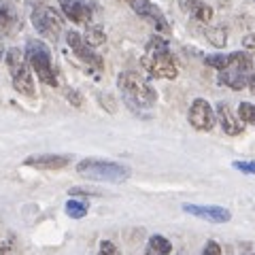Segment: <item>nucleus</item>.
<instances>
[{
  "mask_svg": "<svg viewBox=\"0 0 255 255\" xmlns=\"http://www.w3.org/2000/svg\"><path fill=\"white\" fill-rule=\"evenodd\" d=\"M70 196H100L98 189H92V187H73L68 191Z\"/></svg>",
  "mask_w": 255,
  "mask_h": 255,
  "instance_id": "bb28decb",
  "label": "nucleus"
},
{
  "mask_svg": "<svg viewBox=\"0 0 255 255\" xmlns=\"http://www.w3.org/2000/svg\"><path fill=\"white\" fill-rule=\"evenodd\" d=\"M117 85L122 94L126 96V102L130 107H142V109H149L155 105L157 100V94L155 90L149 85V81H145L138 73L134 70H126L117 77Z\"/></svg>",
  "mask_w": 255,
  "mask_h": 255,
  "instance_id": "f03ea898",
  "label": "nucleus"
},
{
  "mask_svg": "<svg viewBox=\"0 0 255 255\" xmlns=\"http://www.w3.org/2000/svg\"><path fill=\"white\" fill-rule=\"evenodd\" d=\"M2 58H6V53H4V47L0 45V62H2Z\"/></svg>",
  "mask_w": 255,
  "mask_h": 255,
  "instance_id": "473e14b6",
  "label": "nucleus"
},
{
  "mask_svg": "<svg viewBox=\"0 0 255 255\" xmlns=\"http://www.w3.org/2000/svg\"><path fill=\"white\" fill-rule=\"evenodd\" d=\"M85 41H87V45H92V47H100V45H105L107 34H105V30H102L100 26H92V28H87V32H85Z\"/></svg>",
  "mask_w": 255,
  "mask_h": 255,
  "instance_id": "6ab92c4d",
  "label": "nucleus"
},
{
  "mask_svg": "<svg viewBox=\"0 0 255 255\" xmlns=\"http://www.w3.org/2000/svg\"><path fill=\"white\" fill-rule=\"evenodd\" d=\"M66 41L70 45V49H73V53L81 62H85L87 66H94V68H102V66H105V64H102V58L94 51L92 45H87V41H85L81 34H79V32H68Z\"/></svg>",
  "mask_w": 255,
  "mask_h": 255,
  "instance_id": "6e6552de",
  "label": "nucleus"
},
{
  "mask_svg": "<svg viewBox=\"0 0 255 255\" xmlns=\"http://www.w3.org/2000/svg\"><path fill=\"white\" fill-rule=\"evenodd\" d=\"M32 23L34 28L38 30V34H43L45 38H51V41H58L62 30H64V23H62V17L55 13L51 6H36L32 11Z\"/></svg>",
  "mask_w": 255,
  "mask_h": 255,
  "instance_id": "423d86ee",
  "label": "nucleus"
},
{
  "mask_svg": "<svg viewBox=\"0 0 255 255\" xmlns=\"http://www.w3.org/2000/svg\"><path fill=\"white\" fill-rule=\"evenodd\" d=\"M247 87H249V90H251V94L255 96V70H253V73L249 75V83H247Z\"/></svg>",
  "mask_w": 255,
  "mask_h": 255,
  "instance_id": "2f4dec72",
  "label": "nucleus"
},
{
  "mask_svg": "<svg viewBox=\"0 0 255 255\" xmlns=\"http://www.w3.org/2000/svg\"><path fill=\"white\" fill-rule=\"evenodd\" d=\"M221 83L228 85L230 90H236V92L238 90H245L247 83H249V73L228 66L226 70H221Z\"/></svg>",
  "mask_w": 255,
  "mask_h": 255,
  "instance_id": "2eb2a0df",
  "label": "nucleus"
},
{
  "mask_svg": "<svg viewBox=\"0 0 255 255\" xmlns=\"http://www.w3.org/2000/svg\"><path fill=\"white\" fill-rule=\"evenodd\" d=\"M68 100L73 102L75 107H81V96H79L75 90H70V92H68Z\"/></svg>",
  "mask_w": 255,
  "mask_h": 255,
  "instance_id": "7c9ffc66",
  "label": "nucleus"
},
{
  "mask_svg": "<svg viewBox=\"0 0 255 255\" xmlns=\"http://www.w3.org/2000/svg\"><path fill=\"white\" fill-rule=\"evenodd\" d=\"M232 166H234L236 170H241V172L255 174V159H251V162H234Z\"/></svg>",
  "mask_w": 255,
  "mask_h": 255,
  "instance_id": "393cba45",
  "label": "nucleus"
},
{
  "mask_svg": "<svg viewBox=\"0 0 255 255\" xmlns=\"http://www.w3.org/2000/svg\"><path fill=\"white\" fill-rule=\"evenodd\" d=\"M68 164H70V157L58 155V153H38V155H30V157L23 159V166L41 168V170H60Z\"/></svg>",
  "mask_w": 255,
  "mask_h": 255,
  "instance_id": "9b49d317",
  "label": "nucleus"
},
{
  "mask_svg": "<svg viewBox=\"0 0 255 255\" xmlns=\"http://www.w3.org/2000/svg\"><path fill=\"white\" fill-rule=\"evenodd\" d=\"M132 9L136 11L142 19H147L157 32H162V34H168V32H170V26H168V21H166L164 13L159 11L157 6L151 2V0H134Z\"/></svg>",
  "mask_w": 255,
  "mask_h": 255,
  "instance_id": "1a4fd4ad",
  "label": "nucleus"
},
{
  "mask_svg": "<svg viewBox=\"0 0 255 255\" xmlns=\"http://www.w3.org/2000/svg\"><path fill=\"white\" fill-rule=\"evenodd\" d=\"M238 117H241L245 124L255 126V105H251V102H241V105H238Z\"/></svg>",
  "mask_w": 255,
  "mask_h": 255,
  "instance_id": "412c9836",
  "label": "nucleus"
},
{
  "mask_svg": "<svg viewBox=\"0 0 255 255\" xmlns=\"http://www.w3.org/2000/svg\"><path fill=\"white\" fill-rule=\"evenodd\" d=\"M200 4H202V0H179V6H181V9L185 11V13H191V15H194V11H196Z\"/></svg>",
  "mask_w": 255,
  "mask_h": 255,
  "instance_id": "b1692460",
  "label": "nucleus"
},
{
  "mask_svg": "<svg viewBox=\"0 0 255 255\" xmlns=\"http://www.w3.org/2000/svg\"><path fill=\"white\" fill-rule=\"evenodd\" d=\"M126 2H130V4H132V2H134V0H126Z\"/></svg>",
  "mask_w": 255,
  "mask_h": 255,
  "instance_id": "72a5a7b5",
  "label": "nucleus"
},
{
  "mask_svg": "<svg viewBox=\"0 0 255 255\" xmlns=\"http://www.w3.org/2000/svg\"><path fill=\"white\" fill-rule=\"evenodd\" d=\"M142 68L147 70L151 77L155 79H177L179 68L177 62H174L172 53L168 51V47H162V49H147V55L142 58Z\"/></svg>",
  "mask_w": 255,
  "mask_h": 255,
  "instance_id": "39448f33",
  "label": "nucleus"
},
{
  "mask_svg": "<svg viewBox=\"0 0 255 255\" xmlns=\"http://www.w3.org/2000/svg\"><path fill=\"white\" fill-rule=\"evenodd\" d=\"M19 21V13L15 9V4L9 0H0V34H11L17 28Z\"/></svg>",
  "mask_w": 255,
  "mask_h": 255,
  "instance_id": "4468645a",
  "label": "nucleus"
},
{
  "mask_svg": "<svg viewBox=\"0 0 255 255\" xmlns=\"http://www.w3.org/2000/svg\"><path fill=\"white\" fill-rule=\"evenodd\" d=\"M187 117H189V124L200 132H211L215 128V122H217L213 107L204 98H196L194 102H191Z\"/></svg>",
  "mask_w": 255,
  "mask_h": 255,
  "instance_id": "0eeeda50",
  "label": "nucleus"
},
{
  "mask_svg": "<svg viewBox=\"0 0 255 255\" xmlns=\"http://www.w3.org/2000/svg\"><path fill=\"white\" fill-rule=\"evenodd\" d=\"M194 17H196L198 21H202V23H209V21L213 19V9H211L209 4H204V2H202V4L194 11Z\"/></svg>",
  "mask_w": 255,
  "mask_h": 255,
  "instance_id": "5701e85b",
  "label": "nucleus"
},
{
  "mask_svg": "<svg viewBox=\"0 0 255 255\" xmlns=\"http://www.w3.org/2000/svg\"><path fill=\"white\" fill-rule=\"evenodd\" d=\"M98 255H122V253L117 251V247L111 243V241H102V243H100V253H98Z\"/></svg>",
  "mask_w": 255,
  "mask_h": 255,
  "instance_id": "a878e982",
  "label": "nucleus"
},
{
  "mask_svg": "<svg viewBox=\"0 0 255 255\" xmlns=\"http://www.w3.org/2000/svg\"><path fill=\"white\" fill-rule=\"evenodd\" d=\"M215 115H217V122H219V126L223 128V132H226V134H230V136H238V134H243L245 122H243L241 117H238V113L234 115V111L230 109L226 102L217 105V111H215Z\"/></svg>",
  "mask_w": 255,
  "mask_h": 255,
  "instance_id": "ddd939ff",
  "label": "nucleus"
},
{
  "mask_svg": "<svg viewBox=\"0 0 255 255\" xmlns=\"http://www.w3.org/2000/svg\"><path fill=\"white\" fill-rule=\"evenodd\" d=\"M243 47H245V51L247 53H255V34H249V36H245L243 38Z\"/></svg>",
  "mask_w": 255,
  "mask_h": 255,
  "instance_id": "c756f323",
  "label": "nucleus"
},
{
  "mask_svg": "<svg viewBox=\"0 0 255 255\" xmlns=\"http://www.w3.org/2000/svg\"><path fill=\"white\" fill-rule=\"evenodd\" d=\"M60 9L64 15L75 23H90L92 21V6L87 0H60Z\"/></svg>",
  "mask_w": 255,
  "mask_h": 255,
  "instance_id": "f8f14e48",
  "label": "nucleus"
},
{
  "mask_svg": "<svg viewBox=\"0 0 255 255\" xmlns=\"http://www.w3.org/2000/svg\"><path fill=\"white\" fill-rule=\"evenodd\" d=\"M87 211H90V204L83 200H68L66 202V213H68V217H73V219H83Z\"/></svg>",
  "mask_w": 255,
  "mask_h": 255,
  "instance_id": "a211bd4d",
  "label": "nucleus"
},
{
  "mask_svg": "<svg viewBox=\"0 0 255 255\" xmlns=\"http://www.w3.org/2000/svg\"><path fill=\"white\" fill-rule=\"evenodd\" d=\"M230 66L238 68V70H245V73H253V60H251V53L247 51H234L230 53Z\"/></svg>",
  "mask_w": 255,
  "mask_h": 255,
  "instance_id": "f3484780",
  "label": "nucleus"
},
{
  "mask_svg": "<svg viewBox=\"0 0 255 255\" xmlns=\"http://www.w3.org/2000/svg\"><path fill=\"white\" fill-rule=\"evenodd\" d=\"M0 255H17V247H15L13 238L9 243H0Z\"/></svg>",
  "mask_w": 255,
  "mask_h": 255,
  "instance_id": "cd10ccee",
  "label": "nucleus"
},
{
  "mask_svg": "<svg viewBox=\"0 0 255 255\" xmlns=\"http://www.w3.org/2000/svg\"><path fill=\"white\" fill-rule=\"evenodd\" d=\"M204 255H223V253H221V247L217 243L209 241V243H206V247H204Z\"/></svg>",
  "mask_w": 255,
  "mask_h": 255,
  "instance_id": "c85d7f7f",
  "label": "nucleus"
},
{
  "mask_svg": "<svg viewBox=\"0 0 255 255\" xmlns=\"http://www.w3.org/2000/svg\"><path fill=\"white\" fill-rule=\"evenodd\" d=\"M77 172L90 181H107V183H124L132 174L128 166L111 162V159H100V157L81 159L77 166Z\"/></svg>",
  "mask_w": 255,
  "mask_h": 255,
  "instance_id": "f257e3e1",
  "label": "nucleus"
},
{
  "mask_svg": "<svg viewBox=\"0 0 255 255\" xmlns=\"http://www.w3.org/2000/svg\"><path fill=\"white\" fill-rule=\"evenodd\" d=\"M4 60H6V66H9L11 79H13V87L19 94L28 96V98H34L36 90H34V81H32V75H30L28 58L19 49H11Z\"/></svg>",
  "mask_w": 255,
  "mask_h": 255,
  "instance_id": "20e7f679",
  "label": "nucleus"
},
{
  "mask_svg": "<svg viewBox=\"0 0 255 255\" xmlns=\"http://www.w3.org/2000/svg\"><path fill=\"white\" fill-rule=\"evenodd\" d=\"M204 34L211 41V45H215V47H223V45H226V30H221V28H206Z\"/></svg>",
  "mask_w": 255,
  "mask_h": 255,
  "instance_id": "4be33fe9",
  "label": "nucleus"
},
{
  "mask_svg": "<svg viewBox=\"0 0 255 255\" xmlns=\"http://www.w3.org/2000/svg\"><path fill=\"white\" fill-rule=\"evenodd\" d=\"M183 211L194 215V217H200L204 221L211 223H228L232 219V213L223 206H200V204H183Z\"/></svg>",
  "mask_w": 255,
  "mask_h": 255,
  "instance_id": "9d476101",
  "label": "nucleus"
},
{
  "mask_svg": "<svg viewBox=\"0 0 255 255\" xmlns=\"http://www.w3.org/2000/svg\"><path fill=\"white\" fill-rule=\"evenodd\" d=\"M28 64L32 66V70L36 73V77L41 79L45 85H58V77H55L53 70V60H51V51L49 47L41 41H30L28 43Z\"/></svg>",
  "mask_w": 255,
  "mask_h": 255,
  "instance_id": "7ed1b4c3",
  "label": "nucleus"
},
{
  "mask_svg": "<svg viewBox=\"0 0 255 255\" xmlns=\"http://www.w3.org/2000/svg\"><path fill=\"white\" fill-rule=\"evenodd\" d=\"M204 62H206V66L217 68L221 73V70H226L230 66V55H226V53H213V55H206Z\"/></svg>",
  "mask_w": 255,
  "mask_h": 255,
  "instance_id": "aec40b11",
  "label": "nucleus"
},
{
  "mask_svg": "<svg viewBox=\"0 0 255 255\" xmlns=\"http://www.w3.org/2000/svg\"><path fill=\"white\" fill-rule=\"evenodd\" d=\"M170 251H172V245H170L168 238L155 234V236L149 238L145 255H170Z\"/></svg>",
  "mask_w": 255,
  "mask_h": 255,
  "instance_id": "dca6fc26",
  "label": "nucleus"
}]
</instances>
